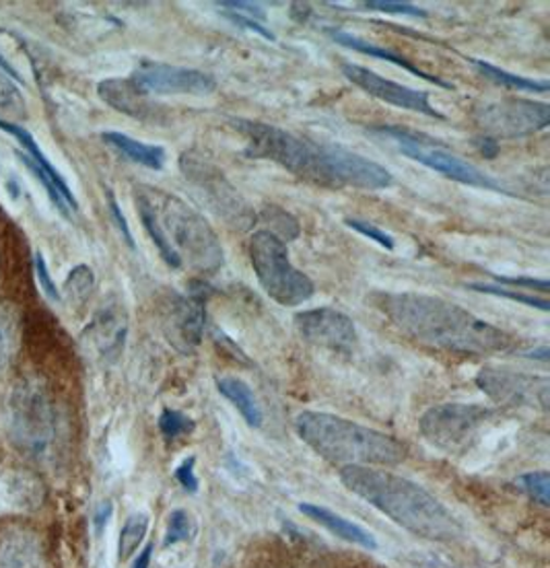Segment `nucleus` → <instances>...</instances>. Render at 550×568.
I'll return each instance as SVG.
<instances>
[{"label": "nucleus", "instance_id": "nucleus-1", "mask_svg": "<svg viewBox=\"0 0 550 568\" xmlns=\"http://www.w3.org/2000/svg\"><path fill=\"white\" fill-rule=\"evenodd\" d=\"M231 124L246 138V157L272 161L309 184L330 189H383L394 184L390 171L359 152L320 145L265 122L237 118Z\"/></svg>", "mask_w": 550, "mask_h": 568}, {"label": "nucleus", "instance_id": "nucleus-2", "mask_svg": "<svg viewBox=\"0 0 550 568\" xmlns=\"http://www.w3.org/2000/svg\"><path fill=\"white\" fill-rule=\"evenodd\" d=\"M374 304L413 341L464 357L508 353L512 334L473 316L460 305L420 293H378Z\"/></svg>", "mask_w": 550, "mask_h": 568}, {"label": "nucleus", "instance_id": "nucleus-3", "mask_svg": "<svg viewBox=\"0 0 550 568\" xmlns=\"http://www.w3.org/2000/svg\"><path fill=\"white\" fill-rule=\"evenodd\" d=\"M341 480L351 493L415 535L450 542L464 531L452 511L443 507L433 494L402 476L371 470L367 466H344Z\"/></svg>", "mask_w": 550, "mask_h": 568}, {"label": "nucleus", "instance_id": "nucleus-4", "mask_svg": "<svg viewBox=\"0 0 550 568\" xmlns=\"http://www.w3.org/2000/svg\"><path fill=\"white\" fill-rule=\"evenodd\" d=\"M295 429L316 454L342 468L399 466L406 457V447L394 436L337 415L305 410L295 418Z\"/></svg>", "mask_w": 550, "mask_h": 568}, {"label": "nucleus", "instance_id": "nucleus-5", "mask_svg": "<svg viewBox=\"0 0 550 568\" xmlns=\"http://www.w3.org/2000/svg\"><path fill=\"white\" fill-rule=\"evenodd\" d=\"M138 192L151 205L159 227L180 256L182 264L186 260L191 268L205 274H215L221 270L223 246L215 229L210 227L209 221L198 210L161 189L140 188Z\"/></svg>", "mask_w": 550, "mask_h": 568}, {"label": "nucleus", "instance_id": "nucleus-6", "mask_svg": "<svg viewBox=\"0 0 550 568\" xmlns=\"http://www.w3.org/2000/svg\"><path fill=\"white\" fill-rule=\"evenodd\" d=\"M247 249L256 279L272 301L283 307H297L316 295V284L293 266L285 242L277 235L260 229L249 237Z\"/></svg>", "mask_w": 550, "mask_h": 568}, {"label": "nucleus", "instance_id": "nucleus-7", "mask_svg": "<svg viewBox=\"0 0 550 568\" xmlns=\"http://www.w3.org/2000/svg\"><path fill=\"white\" fill-rule=\"evenodd\" d=\"M371 133L388 138L408 159L423 163L425 168L437 171V173L454 180L457 184L510 194L489 173H485L480 168L468 163L466 159L457 157L454 152L448 151L445 145L437 143V138H431L427 134L415 133V131H408V128H402V126H378V128H371Z\"/></svg>", "mask_w": 550, "mask_h": 568}, {"label": "nucleus", "instance_id": "nucleus-8", "mask_svg": "<svg viewBox=\"0 0 550 568\" xmlns=\"http://www.w3.org/2000/svg\"><path fill=\"white\" fill-rule=\"evenodd\" d=\"M9 435L23 454L39 455L54 436V410L46 387L34 381H20L9 398Z\"/></svg>", "mask_w": 550, "mask_h": 568}, {"label": "nucleus", "instance_id": "nucleus-9", "mask_svg": "<svg viewBox=\"0 0 550 568\" xmlns=\"http://www.w3.org/2000/svg\"><path fill=\"white\" fill-rule=\"evenodd\" d=\"M180 170L191 182L209 209L228 223L229 227L247 231L256 225L258 214L244 200V196L223 175V171L215 168L207 159L184 152L180 159Z\"/></svg>", "mask_w": 550, "mask_h": 568}, {"label": "nucleus", "instance_id": "nucleus-10", "mask_svg": "<svg viewBox=\"0 0 550 568\" xmlns=\"http://www.w3.org/2000/svg\"><path fill=\"white\" fill-rule=\"evenodd\" d=\"M491 417L493 412L485 406L452 402L429 408L418 420V429L431 445L455 454L468 449Z\"/></svg>", "mask_w": 550, "mask_h": 568}, {"label": "nucleus", "instance_id": "nucleus-11", "mask_svg": "<svg viewBox=\"0 0 550 568\" xmlns=\"http://www.w3.org/2000/svg\"><path fill=\"white\" fill-rule=\"evenodd\" d=\"M476 126L491 138H520L547 131L550 108L542 101L522 97H505L478 106L473 114Z\"/></svg>", "mask_w": 550, "mask_h": 568}, {"label": "nucleus", "instance_id": "nucleus-12", "mask_svg": "<svg viewBox=\"0 0 550 568\" xmlns=\"http://www.w3.org/2000/svg\"><path fill=\"white\" fill-rule=\"evenodd\" d=\"M210 286L205 283H192L186 295H171L170 304L163 311V332L171 346L192 355L205 336L207 325V299Z\"/></svg>", "mask_w": 550, "mask_h": 568}, {"label": "nucleus", "instance_id": "nucleus-13", "mask_svg": "<svg viewBox=\"0 0 550 568\" xmlns=\"http://www.w3.org/2000/svg\"><path fill=\"white\" fill-rule=\"evenodd\" d=\"M476 385L499 406H540L549 408L550 383L547 378H534L503 367H485L476 375Z\"/></svg>", "mask_w": 550, "mask_h": 568}, {"label": "nucleus", "instance_id": "nucleus-14", "mask_svg": "<svg viewBox=\"0 0 550 568\" xmlns=\"http://www.w3.org/2000/svg\"><path fill=\"white\" fill-rule=\"evenodd\" d=\"M131 81L147 95H209L217 89V78L205 71L151 60H143Z\"/></svg>", "mask_w": 550, "mask_h": 568}, {"label": "nucleus", "instance_id": "nucleus-15", "mask_svg": "<svg viewBox=\"0 0 550 568\" xmlns=\"http://www.w3.org/2000/svg\"><path fill=\"white\" fill-rule=\"evenodd\" d=\"M342 75L346 76L353 85H357L365 94L380 99L383 103H390L400 110H408V112H418V114L429 115L436 120H445V115L437 112L436 108L431 106V99L427 91L420 89H411L404 87L400 83H394L390 78L360 66V64H353V62H342Z\"/></svg>", "mask_w": 550, "mask_h": 568}, {"label": "nucleus", "instance_id": "nucleus-16", "mask_svg": "<svg viewBox=\"0 0 550 568\" xmlns=\"http://www.w3.org/2000/svg\"><path fill=\"white\" fill-rule=\"evenodd\" d=\"M300 334L314 346L332 353H351L357 344V328L353 320L332 307H318L295 316Z\"/></svg>", "mask_w": 550, "mask_h": 568}, {"label": "nucleus", "instance_id": "nucleus-17", "mask_svg": "<svg viewBox=\"0 0 550 568\" xmlns=\"http://www.w3.org/2000/svg\"><path fill=\"white\" fill-rule=\"evenodd\" d=\"M97 95L115 112L131 115L140 122H159L161 108L149 99V95L140 91L131 78H106L97 85Z\"/></svg>", "mask_w": 550, "mask_h": 568}, {"label": "nucleus", "instance_id": "nucleus-18", "mask_svg": "<svg viewBox=\"0 0 550 568\" xmlns=\"http://www.w3.org/2000/svg\"><path fill=\"white\" fill-rule=\"evenodd\" d=\"M87 334L103 359H118V355L124 348L126 334H129V318H126L124 309L115 301L103 305L97 311Z\"/></svg>", "mask_w": 550, "mask_h": 568}, {"label": "nucleus", "instance_id": "nucleus-19", "mask_svg": "<svg viewBox=\"0 0 550 568\" xmlns=\"http://www.w3.org/2000/svg\"><path fill=\"white\" fill-rule=\"evenodd\" d=\"M328 36L334 39L339 46H344V48H349V50H353V52H359V54H365V57L369 58H378V60H386V62L399 66L402 71L411 73V75H417L418 78H423V81H427V83H431V85H436V87L454 91V85H452L450 81H443L441 76L431 75V73L418 69L413 60L402 57L399 52H392V50H388V48H381L378 44H371V41H367V39L353 36V34H346V32H341V29H328Z\"/></svg>", "mask_w": 550, "mask_h": 568}, {"label": "nucleus", "instance_id": "nucleus-20", "mask_svg": "<svg viewBox=\"0 0 550 568\" xmlns=\"http://www.w3.org/2000/svg\"><path fill=\"white\" fill-rule=\"evenodd\" d=\"M0 568H46V558L38 535L25 528L2 531Z\"/></svg>", "mask_w": 550, "mask_h": 568}, {"label": "nucleus", "instance_id": "nucleus-21", "mask_svg": "<svg viewBox=\"0 0 550 568\" xmlns=\"http://www.w3.org/2000/svg\"><path fill=\"white\" fill-rule=\"evenodd\" d=\"M300 511L304 513L305 517L314 519L316 523H320L322 528L339 535L344 542L357 544L360 548L378 550V540L374 538L371 531L360 528L357 523L344 519L339 513L330 511L320 505H311V503H302Z\"/></svg>", "mask_w": 550, "mask_h": 568}, {"label": "nucleus", "instance_id": "nucleus-22", "mask_svg": "<svg viewBox=\"0 0 550 568\" xmlns=\"http://www.w3.org/2000/svg\"><path fill=\"white\" fill-rule=\"evenodd\" d=\"M101 138H103L106 145H110L122 157H126L129 161L138 163L147 170L159 171L163 170V165H166V149L163 147L145 145L140 140H134L129 134L122 133H103Z\"/></svg>", "mask_w": 550, "mask_h": 568}, {"label": "nucleus", "instance_id": "nucleus-23", "mask_svg": "<svg viewBox=\"0 0 550 568\" xmlns=\"http://www.w3.org/2000/svg\"><path fill=\"white\" fill-rule=\"evenodd\" d=\"M217 390L240 410V415L244 417L249 427L258 429L262 424V420H265L262 408L246 381H242L240 378L217 379Z\"/></svg>", "mask_w": 550, "mask_h": 568}, {"label": "nucleus", "instance_id": "nucleus-24", "mask_svg": "<svg viewBox=\"0 0 550 568\" xmlns=\"http://www.w3.org/2000/svg\"><path fill=\"white\" fill-rule=\"evenodd\" d=\"M470 62L475 64L480 75L489 78L491 83L499 85V87L517 89V91H534V94H547L550 89L549 81H534V78H526V76L513 75V73H508V71L493 66L489 62L476 60V58H470Z\"/></svg>", "mask_w": 550, "mask_h": 568}, {"label": "nucleus", "instance_id": "nucleus-25", "mask_svg": "<svg viewBox=\"0 0 550 568\" xmlns=\"http://www.w3.org/2000/svg\"><path fill=\"white\" fill-rule=\"evenodd\" d=\"M136 205H138V214H140V221H143V227L149 233L152 244L159 249V254H161V258L166 260V264L171 266V268H182L184 264H182L180 256H178L175 249L170 246V242L166 239L163 231H161L159 223H157V217H155V212H152L151 205L145 200V196H143L140 192H136Z\"/></svg>", "mask_w": 550, "mask_h": 568}, {"label": "nucleus", "instance_id": "nucleus-26", "mask_svg": "<svg viewBox=\"0 0 550 568\" xmlns=\"http://www.w3.org/2000/svg\"><path fill=\"white\" fill-rule=\"evenodd\" d=\"M27 118V103L15 81L0 71V120L17 124Z\"/></svg>", "mask_w": 550, "mask_h": 568}, {"label": "nucleus", "instance_id": "nucleus-27", "mask_svg": "<svg viewBox=\"0 0 550 568\" xmlns=\"http://www.w3.org/2000/svg\"><path fill=\"white\" fill-rule=\"evenodd\" d=\"M147 528H149V517L145 513H136L131 515L126 526L120 531V542H118V556L120 560H126L134 554V550L140 546V542L147 535Z\"/></svg>", "mask_w": 550, "mask_h": 568}, {"label": "nucleus", "instance_id": "nucleus-28", "mask_svg": "<svg viewBox=\"0 0 550 568\" xmlns=\"http://www.w3.org/2000/svg\"><path fill=\"white\" fill-rule=\"evenodd\" d=\"M17 313L9 304L0 305V371L17 348Z\"/></svg>", "mask_w": 550, "mask_h": 568}, {"label": "nucleus", "instance_id": "nucleus-29", "mask_svg": "<svg viewBox=\"0 0 550 568\" xmlns=\"http://www.w3.org/2000/svg\"><path fill=\"white\" fill-rule=\"evenodd\" d=\"M260 219L268 223V229L266 231H270L272 235H277L281 242H289V239H297L300 237V233H302V227H300V221L293 217V214H289L286 210L281 209V207H274V205H270V207H266L262 210V214H260Z\"/></svg>", "mask_w": 550, "mask_h": 568}, {"label": "nucleus", "instance_id": "nucleus-30", "mask_svg": "<svg viewBox=\"0 0 550 568\" xmlns=\"http://www.w3.org/2000/svg\"><path fill=\"white\" fill-rule=\"evenodd\" d=\"M94 286H96L94 270L85 264L75 266V268L69 272L66 281H64L66 295H69V299L76 305L85 304V301L91 297Z\"/></svg>", "mask_w": 550, "mask_h": 568}, {"label": "nucleus", "instance_id": "nucleus-31", "mask_svg": "<svg viewBox=\"0 0 550 568\" xmlns=\"http://www.w3.org/2000/svg\"><path fill=\"white\" fill-rule=\"evenodd\" d=\"M466 288L470 291H478V293H487V295H494V297H505V299H512L515 304L528 305V307H536L540 311H549L550 305L547 299H540V297H534L528 293H522L517 288H508V286H494V284H466Z\"/></svg>", "mask_w": 550, "mask_h": 568}, {"label": "nucleus", "instance_id": "nucleus-32", "mask_svg": "<svg viewBox=\"0 0 550 568\" xmlns=\"http://www.w3.org/2000/svg\"><path fill=\"white\" fill-rule=\"evenodd\" d=\"M515 484L520 486V491L530 496L531 501L540 503L542 507H549L550 505V473L545 472H530L520 476L515 480Z\"/></svg>", "mask_w": 550, "mask_h": 568}, {"label": "nucleus", "instance_id": "nucleus-33", "mask_svg": "<svg viewBox=\"0 0 550 568\" xmlns=\"http://www.w3.org/2000/svg\"><path fill=\"white\" fill-rule=\"evenodd\" d=\"M196 429L194 420L186 417L180 410H171L166 408L159 417V431L166 439H178V436L191 435L192 431Z\"/></svg>", "mask_w": 550, "mask_h": 568}, {"label": "nucleus", "instance_id": "nucleus-34", "mask_svg": "<svg viewBox=\"0 0 550 568\" xmlns=\"http://www.w3.org/2000/svg\"><path fill=\"white\" fill-rule=\"evenodd\" d=\"M13 493L15 501L23 509H38L44 501V489L36 478L32 476H21L17 482L13 484Z\"/></svg>", "mask_w": 550, "mask_h": 568}, {"label": "nucleus", "instance_id": "nucleus-35", "mask_svg": "<svg viewBox=\"0 0 550 568\" xmlns=\"http://www.w3.org/2000/svg\"><path fill=\"white\" fill-rule=\"evenodd\" d=\"M194 533V526H192L191 515L184 509H178L170 515V523H168V531H166V540L163 546L170 548L180 542H188Z\"/></svg>", "mask_w": 550, "mask_h": 568}, {"label": "nucleus", "instance_id": "nucleus-36", "mask_svg": "<svg viewBox=\"0 0 550 568\" xmlns=\"http://www.w3.org/2000/svg\"><path fill=\"white\" fill-rule=\"evenodd\" d=\"M363 7L369 11H381V13H392V15L420 17V20L429 17V13L425 9L411 4V2H400V0H367V2H363Z\"/></svg>", "mask_w": 550, "mask_h": 568}, {"label": "nucleus", "instance_id": "nucleus-37", "mask_svg": "<svg viewBox=\"0 0 550 568\" xmlns=\"http://www.w3.org/2000/svg\"><path fill=\"white\" fill-rule=\"evenodd\" d=\"M344 223H346V227L355 229L357 233L365 235V237H369V239H374V242L380 244L381 247H386V249H394V239H392V235H388L383 229L376 227L374 223H369V221H360V219H344Z\"/></svg>", "mask_w": 550, "mask_h": 568}, {"label": "nucleus", "instance_id": "nucleus-38", "mask_svg": "<svg viewBox=\"0 0 550 568\" xmlns=\"http://www.w3.org/2000/svg\"><path fill=\"white\" fill-rule=\"evenodd\" d=\"M217 7H221L223 11H231V13H237V15H244L249 20L258 21V23H265L266 25V11L260 4H254V2H246V0H223V2H217Z\"/></svg>", "mask_w": 550, "mask_h": 568}, {"label": "nucleus", "instance_id": "nucleus-39", "mask_svg": "<svg viewBox=\"0 0 550 568\" xmlns=\"http://www.w3.org/2000/svg\"><path fill=\"white\" fill-rule=\"evenodd\" d=\"M223 15H225L233 25H237V27H244L247 32H254V34L270 39V41L277 39V36L266 27L265 23H258V21L249 20V17H244V15H237V13H231V11H223Z\"/></svg>", "mask_w": 550, "mask_h": 568}, {"label": "nucleus", "instance_id": "nucleus-40", "mask_svg": "<svg viewBox=\"0 0 550 568\" xmlns=\"http://www.w3.org/2000/svg\"><path fill=\"white\" fill-rule=\"evenodd\" d=\"M194 464H196V457H188V459H184L180 466H178V470H175V480L184 486V491H188V493H196L198 491V478H196V472H194Z\"/></svg>", "mask_w": 550, "mask_h": 568}, {"label": "nucleus", "instance_id": "nucleus-41", "mask_svg": "<svg viewBox=\"0 0 550 568\" xmlns=\"http://www.w3.org/2000/svg\"><path fill=\"white\" fill-rule=\"evenodd\" d=\"M36 274H38L39 284H41L44 293H46L50 299L60 301V293H58L57 284L52 281V276H50V272H48V266L44 262V256H41V254H36Z\"/></svg>", "mask_w": 550, "mask_h": 568}, {"label": "nucleus", "instance_id": "nucleus-42", "mask_svg": "<svg viewBox=\"0 0 550 568\" xmlns=\"http://www.w3.org/2000/svg\"><path fill=\"white\" fill-rule=\"evenodd\" d=\"M108 205H110V212H112V217H114L115 225L120 229V233L124 235V242L129 244V247H133L134 249L133 233H131V227H129V223H126V217H124V212L120 209V205H118V200H115L112 192H108Z\"/></svg>", "mask_w": 550, "mask_h": 568}, {"label": "nucleus", "instance_id": "nucleus-43", "mask_svg": "<svg viewBox=\"0 0 550 568\" xmlns=\"http://www.w3.org/2000/svg\"><path fill=\"white\" fill-rule=\"evenodd\" d=\"M497 283L501 286H520V288H536V291H542V293H549L550 284L549 281H538V279H512V276H497L491 274Z\"/></svg>", "mask_w": 550, "mask_h": 568}, {"label": "nucleus", "instance_id": "nucleus-44", "mask_svg": "<svg viewBox=\"0 0 550 568\" xmlns=\"http://www.w3.org/2000/svg\"><path fill=\"white\" fill-rule=\"evenodd\" d=\"M476 149L482 152L487 159H494L499 155V143L491 138V136H482V138H476Z\"/></svg>", "mask_w": 550, "mask_h": 568}, {"label": "nucleus", "instance_id": "nucleus-45", "mask_svg": "<svg viewBox=\"0 0 550 568\" xmlns=\"http://www.w3.org/2000/svg\"><path fill=\"white\" fill-rule=\"evenodd\" d=\"M110 517H112V505H110V503H103V505H99V509H97L96 513V530H103Z\"/></svg>", "mask_w": 550, "mask_h": 568}, {"label": "nucleus", "instance_id": "nucleus-46", "mask_svg": "<svg viewBox=\"0 0 550 568\" xmlns=\"http://www.w3.org/2000/svg\"><path fill=\"white\" fill-rule=\"evenodd\" d=\"M152 558V544H147L145 550L138 554V558H136V563H134L133 568H149L151 565Z\"/></svg>", "mask_w": 550, "mask_h": 568}, {"label": "nucleus", "instance_id": "nucleus-47", "mask_svg": "<svg viewBox=\"0 0 550 568\" xmlns=\"http://www.w3.org/2000/svg\"><path fill=\"white\" fill-rule=\"evenodd\" d=\"M311 13V9H309V4H293V9H291V15L295 17V20L300 21V23H304L307 20V15Z\"/></svg>", "mask_w": 550, "mask_h": 568}, {"label": "nucleus", "instance_id": "nucleus-48", "mask_svg": "<svg viewBox=\"0 0 550 568\" xmlns=\"http://www.w3.org/2000/svg\"><path fill=\"white\" fill-rule=\"evenodd\" d=\"M0 71H4V73L11 76L13 81H20V83H23V78H21L20 73L13 69V64H11L7 58L2 57V54H0Z\"/></svg>", "mask_w": 550, "mask_h": 568}]
</instances>
